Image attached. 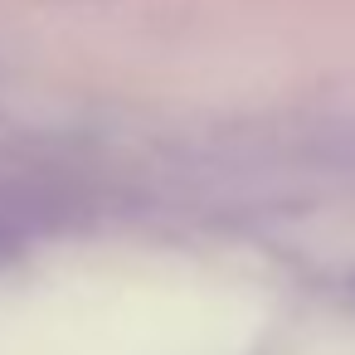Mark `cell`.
I'll return each instance as SVG.
<instances>
[{
  "instance_id": "6da1fadb",
  "label": "cell",
  "mask_w": 355,
  "mask_h": 355,
  "mask_svg": "<svg viewBox=\"0 0 355 355\" xmlns=\"http://www.w3.org/2000/svg\"><path fill=\"white\" fill-rule=\"evenodd\" d=\"M350 287H355V282H350Z\"/></svg>"
}]
</instances>
